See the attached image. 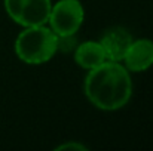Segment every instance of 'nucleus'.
<instances>
[{"mask_svg":"<svg viewBox=\"0 0 153 151\" xmlns=\"http://www.w3.org/2000/svg\"><path fill=\"white\" fill-rule=\"evenodd\" d=\"M83 88L89 102L104 111L125 107L132 95L129 71L114 61H104L98 67L88 70Z\"/></svg>","mask_w":153,"mask_h":151,"instance_id":"obj_1","label":"nucleus"},{"mask_svg":"<svg viewBox=\"0 0 153 151\" xmlns=\"http://www.w3.org/2000/svg\"><path fill=\"white\" fill-rule=\"evenodd\" d=\"M56 150H86V147H83L82 144H77V142H65V144L56 147Z\"/></svg>","mask_w":153,"mask_h":151,"instance_id":"obj_8","label":"nucleus"},{"mask_svg":"<svg viewBox=\"0 0 153 151\" xmlns=\"http://www.w3.org/2000/svg\"><path fill=\"white\" fill-rule=\"evenodd\" d=\"M131 42H132L131 34L125 28H120V27L107 30L100 40L102 50L105 53V59L114 61V62H122Z\"/></svg>","mask_w":153,"mask_h":151,"instance_id":"obj_6","label":"nucleus"},{"mask_svg":"<svg viewBox=\"0 0 153 151\" xmlns=\"http://www.w3.org/2000/svg\"><path fill=\"white\" fill-rule=\"evenodd\" d=\"M74 61L82 68L92 70L107 59L100 42H83L74 49Z\"/></svg>","mask_w":153,"mask_h":151,"instance_id":"obj_7","label":"nucleus"},{"mask_svg":"<svg viewBox=\"0 0 153 151\" xmlns=\"http://www.w3.org/2000/svg\"><path fill=\"white\" fill-rule=\"evenodd\" d=\"M15 53L25 64H45L56 53V34L49 27H25L15 40Z\"/></svg>","mask_w":153,"mask_h":151,"instance_id":"obj_2","label":"nucleus"},{"mask_svg":"<svg viewBox=\"0 0 153 151\" xmlns=\"http://www.w3.org/2000/svg\"><path fill=\"white\" fill-rule=\"evenodd\" d=\"M122 61L128 71H146L153 65V42L149 39H132Z\"/></svg>","mask_w":153,"mask_h":151,"instance_id":"obj_5","label":"nucleus"},{"mask_svg":"<svg viewBox=\"0 0 153 151\" xmlns=\"http://www.w3.org/2000/svg\"><path fill=\"white\" fill-rule=\"evenodd\" d=\"M51 0H4V9L12 21L25 27L48 24Z\"/></svg>","mask_w":153,"mask_h":151,"instance_id":"obj_4","label":"nucleus"},{"mask_svg":"<svg viewBox=\"0 0 153 151\" xmlns=\"http://www.w3.org/2000/svg\"><path fill=\"white\" fill-rule=\"evenodd\" d=\"M85 18L79 0H59L51 7L48 24L56 36H76Z\"/></svg>","mask_w":153,"mask_h":151,"instance_id":"obj_3","label":"nucleus"}]
</instances>
